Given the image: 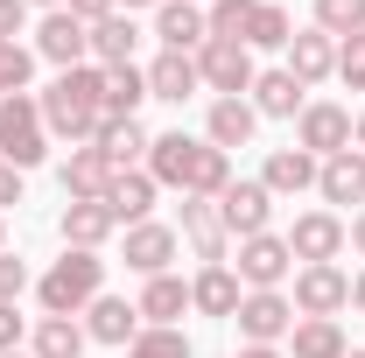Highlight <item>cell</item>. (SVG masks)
<instances>
[{
  "label": "cell",
  "mask_w": 365,
  "mask_h": 358,
  "mask_svg": "<svg viewBox=\"0 0 365 358\" xmlns=\"http://www.w3.org/2000/svg\"><path fill=\"white\" fill-rule=\"evenodd\" d=\"M98 98H106V71H98V63H78V71H56L36 106H43V127H49L56 140L91 148V140H98V120H106V113H98Z\"/></svg>",
  "instance_id": "7a4b0ae2"
},
{
  "label": "cell",
  "mask_w": 365,
  "mask_h": 358,
  "mask_svg": "<svg viewBox=\"0 0 365 358\" xmlns=\"http://www.w3.org/2000/svg\"><path fill=\"white\" fill-rule=\"evenodd\" d=\"M288 36H295L288 7H281V0H253V14H246V36H239V43H246V49H288Z\"/></svg>",
  "instance_id": "d6a6232c"
},
{
  "label": "cell",
  "mask_w": 365,
  "mask_h": 358,
  "mask_svg": "<svg viewBox=\"0 0 365 358\" xmlns=\"http://www.w3.org/2000/svg\"><path fill=\"white\" fill-rule=\"evenodd\" d=\"M337 85L365 91V36H344V43H337Z\"/></svg>",
  "instance_id": "74e56055"
},
{
  "label": "cell",
  "mask_w": 365,
  "mask_h": 358,
  "mask_svg": "<svg viewBox=\"0 0 365 358\" xmlns=\"http://www.w3.org/2000/svg\"><path fill=\"white\" fill-rule=\"evenodd\" d=\"M29 7H43V14H49V7H63V0H29Z\"/></svg>",
  "instance_id": "c3c4849f"
},
{
  "label": "cell",
  "mask_w": 365,
  "mask_h": 358,
  "mask_svg": "<svg viewBox=\"0 0 365 358\" xmlns=\"http://www.w3.org/2000/svg\"><path fill=\"white\" fill-rule=\"evenodd\" d=\"M218 218H225L232 239H260V232H274V197L260 176H232L225 190H218Z\"/></svg>",
  "instance_id": "8992f818"
},
{
  "label": "cell",
  "mask_w": 365,
  "mask_h": 358,
  "mask_svg": "<svg viewBox=\"0 0 365 358\" xmlns=\"http://www.w3.org/2000/svg\"><path fill=\"white\" fill-rule=\"evenodd\" d=\"M288 358H351V337L337 316H295L288 330Z\"/></svg>",
  "instance_id": "cb8c5ba5"
},
{
  "label": "cell",
  "mask_w": 365,
  "mask_h": 358,
  "mask_svg": "<svg viewBox=\"0 0 365 358\" xmlns=\"http://www.w3.org/2000/svg\"><path fill=\"white\" fill-rule=\"evenodd\" d=\"M288 302H295V316H337V310H351V274L337 260L330 267H295Z\"/></svg>",
  "instance_id": "30bf717a"
},
{
  "label": "cell",
  "mask_w": 365,
  "mask_h": 358,
  "mask_svg": "<svg viewBox=\"0 0 365 358\" xmlns=\"http://www.w3.org/2000/svg\"><path fill=\"white\" fill-rule=\"evenodd\" d=\"M140 98H148V71H140V63L106 71V98H98L106 120H140Z\"/></svg>",
  "instance_id": "1f68e13d"
},
{
  "label": "cell",
  "mask_w": 365,
  "mask_h": 358,
  "mask_svg": "<svg viewBox=\"0 0 365 358\" xmlns=\"http://www.w3.org/2000/svg\"><path fill=\"white\" fill-rule=\"evenodd\" d=\"M29 78H36V49L0 43V85H7V91H29Z\"/></svg>",
  "instance_id": "8d00e7d4"
},
{
  "label": "cell",
  "mask_w": 365,
  "mask_h": 358,
  "mask_svg": "<svg viewBox=\"0 0 365 358\" xmlns=\"http://www.w3.org/2000/svg\"><path fill=\"white\" fill-rule=\"evenodd\" d=\"M351 358H365V352H351Z\"/></svg>",
  "instance_id": "f5cc1de1"
},
{
  "label": "cell",
  "mask_w": 365,
  "mask_h": 358,
  "mask_svg": "<svg viewBox=\"0 0 365 358\" xmlns=\"http://www.w3.org/2000/svg\"><path fill=\"white\" fill-rule=\"evenodd\" d=\"M21 295H29V260L0 253V302H21Z\"/></svg>",
  "instance_id": "f35d334b"
},
{
  "label": "cell",
  "mask_w": 365,
  "mask_h": 358,
  "mask_svg": "<svg viewBox=\"0 0 365 358\" xmlns=\"http://www.w3.org/2000/svg\"><path fill=\"white\" fill-rule=\"evenodd\" d=\"M29 29V0H0V43H14Z\"/></svg>",
  "instance_id": "60d3db41"
},
{
  "label": "cell",
  "mask_w": 365,
  "mask_h": 358,
  "mask_svg": "<svg viewBox=\"0 0 365 358\" xmlns=\"http://www.w3.org/2000/svg\"><path fill=\"white\" fill-rule=\"evenodd\" d=\"M140 323H155V330H176L182 323V310H190V281L182 274H155L148 288H140Z\"/></svg>",
  "instance_id": "484cf974"
},
{
  "label": "cell",
  "mask_w": 365,
  "mask_h": 358,
  "mask_svg": "<svg viewBox=\"0 0 365 358\" xmlns=\"http://www.w3.org/2000/svg\"><path fill=\"white\" fill-rule=\"evenodd\" d=\"M56 176H63V197L78 204V197H106V183H113V162H106L98 148H71Z\"/></svg>",
  "instance_id": "4dcf8cb0"
},
{
  "label": "cell",
  "mask_w": 365,
  "mask_h": 358,
  "mask_svg": "<svg viewBox=\"0 0 365 358\" xmlns=\"http://www.w3.org/2000/svg\"><path fill=\"white\" fill-rule=\"evenodd\" d=\"M134 43H140L134 14H106V21H91V63H98V71L134 63Z\"/></svg>",
  "instance_id": "f546056e"
},
{
  "label": "cell",
  "mask_w": 365,
  "mask_h": 358,
  "mask_svg": "<svg viewBox=\"0 0 365 358\" xmlns=\"http://www.w3.org/2000/svg\"><path fill=\"white\" fill-rule=\"evenodd\" d=\"M295 148H302V155H317V162L344 155V148H351V113H344V106H330V98H309V106H302V120H295Z\"/></svg>",
  "instance_id": "9c48e42d"
},
{
  "label": "cell",
  "mask_w": 365,
  "mask_h": 358,
  "mask_svg": "<svg viewBox=\"0 0 365 358\" xmlns=\"http://www.w3.org/2000/svg\"><path fill=\"white\" fill-rule=\"evenodd\" d=\"M344 246H359V260H365V211H359L351 225H344Z\"/></svg>",
  "instance_id": "ee69618b"
},
{
  "label": "cell",
  "mask_w": 365,
  "mask_h": 358,
  "mask_svg": "<svg viewBox=\"0 0 365 358\" xmlns=\"http://www.w3.org/2000/svg\"><path fill=\"white\" fill-rule=\"evenodd\" d=\"M0 253H7V225H0Z\"/></svg>",
  "instance_id": "681fc988"
},
{
  "label": "cell",
  "mask_w": 365,
  "mask_h": 358,
  "mask_svg": "<svg viewBox=\"0 0 365 358\" xmlns=\"http://www.w3.org/2000/svg\"><path fill=\"white\" fill-rule=\"evenodd\" d=\"M56 232H63V246H78V253H98V246L120 232V218L106 211V197H78V204H63Z\"/></svg>",
  "instance_id": "2e32d148"
},
{
  "label": "cell",
  "mask_w": 365,
  "mask_h": 358,
  "mask_svg": "<svg viewBox=\"0 0 365 358\" xmlns=\"http://www.w3.org/2000/svg\"><path fill=\"white\" fill-rule=\"evenodd\" d=\"M197 78H204V91H218V98H246L260 71H253V49H246V43L211 36V43L197 49Z\"/></svg>",
  "instance_id": "5b68a950"
},
{
  "label": "cell",
  "mask_w": 365,
  "mask_h": 358,
  "mask_svg": "<svg viewBox=\"0 0 365 358\" xmlns=\"http://www.w3.org/2000/svg\"><path fill=\"white\" fill-rule=\"evenodd\" d=\"M176 239H190V253H197L204 267H218V260H225V246H232L225 218H218V197H182V225H176Z\"/></svg>",
  "instance_id": "4fadbf2b"
},
{
  "label": "cell",
  "mask_w": 365,
  "mask_h": 358,
  "mask_svg": "<svg viewBox=\"0 0 365 358\" xmlns=\"http://www.w3.org/2000/svg\"><path fill=\"white\" fill-rule=\"evenodd\" d=\"M0 358H29V352H0Z\"/></svg>",
  "instance_id": "f907efd6"
},
{
  "label": "cell",
  "mask_w": 365,
  "mask_h": 358,
  "mask_svg": "<svg viewBox=\"0 0 365 358\" xmlns=\"http://www.w3.org/2000/svg\"><path fill=\"white\" fill-rule=\"evenodd\" d=\"M7 204H21V169L0 162V211H7Z\"/></svg>",
  "instance_id": "7bdbcfd3"
},
{
  "label": "cell",
  "mask_w": 365,
  "mask_h": 358,
  "mask_svg": "<svg viewBox=\"0 0 365 358\" xmlns=\"http://www.w3.org/2000/svg\"><path fill=\"white\" fill-rule=\"evenodd\" d=\"M63 7H71V14H78V21H106V14H120V0H63Z\"/></svg>",
  "instance_id": "b9f144b4"
},
{
  "label": "cell",
  "mask_w": 365,
  "mask_h": 358,
  "mask_svg": "<svg viewBox=\"0 0 365 358\" xmlns=\"http://www.w3.org/2000/svg\"><path fill=\"white\" fill-rule=\"evenodd\" d=\"M351 310H359V316H365V267H359V274H351Z\"/></svg>",
  "instance_id": "f6af8a7d"
},
{
  "label": "cell",
  "mask_w": 365,
  "mask_h": 358,
  "mask_svg": "<svg viewBox=\"0 0 365 358\" xmlns=\"http://www.w3.org/2000/svg\"><path fill=\"white\" fill-rule=\"evenodd\" d=\"M85 323L78 316H36V330H29V358H85Z\"/></svg>",
  "instance_id": "83f0119b"
},
{
  "label": "cell",
  "mask_w": 365,
  "mask_h": 358,
  "mask_svg": "<svg viewBox=\"0 0 365 358\" xmlns=\"http://www.w3.org/2000/svg\"><path fill=\"white\" fill-rule=\"evenodd\" d=\"M120 358H190V337H182V330H155V323H148Z\"/></svg>",
  "instance_id": "e575fe53"
},
{
  "label": "cell",
  "mask_w": 365,
  "mask_h": 358,
  "mask_svg": "<svg viewBox=\"0 0 365 358\" xmlns=\"http://www.w3.org/2000/svg\"><path fill=\"white\" fill-rule=\"evenodd\" d=\"M281 239H288V253H295L302 267H330V260L344 253V218H337V211H302Z\"/></svg>",
  "instance_id": "8fae6325"
},
{
  "label": "cell",
  "mask_w": 365,
  "mask_h": 358,
  "mask_svg": "<svg viewBox=\"0 0 365 358\" xmlns=\"http://www.w3.org/2000/svg\"><path fill=\"white\" fill-rule=\"evenodd\" d=\"M317 190H323V204H365V155L359 148L330 155V162L317 169Z\"/></svg>",
  "instance_id": "f1b7e54d"
},
{
  "label": "cell",
  "mask_w": 365,
  "mask_h": 358,
  "mask_svg": "<svg viewBox=\"0 0 365 358\" xmlns=\"http://www.w3.org/2000/svg\"><path fill=\"white\" fill-rule=\"evenodd\" d=\"M317 155H302V148H274L267 162H260V183H267V197H302V190H317Z\"/></svg>",
  "instance_id": "603a6c76"
},
{
  "label": "cell",
  "mask_w": 365,
  "mask_h": 358,
  "mask_svg": "<svg viewBox=\"0 0 365 358\" xmlns=\"http://www.w3.org/2000/svg\"><path fill=\"white\" fill-rule=\"evenodd\" d=\"M246 14H253V0H211V7H204L211 36H225V43H239V36H246Z\"/></svg>",
  "instance_id": "d590c367"
},
{
  "label": "cell",
  "mask_w": 365,
  "mask_h": 358,
  "mask_svg": "<svg viewBox=\"0 0 365 358\" xmlns=\"http://www.w3.org/2000/svg\"><path fill=\"white\" fill-rule=\"evenodd\" d=\"M176 253H182L176 225H155V218L127 225V267H134L140 281H155V274H169V260H176Z\"/></svg>",
  "instance_id": "5bb4252c"
},
{
  "label": "cell",
  "mask_w": 365,
  "mask_h": 358,
  "mask_svg": "<svg viewBox=\"0 0 365 358\" xmlns=\"http://www.w3.org/2000/svg\"><path fill=\"white\" fill-rule=\"evenodd\" d=\"M155 190H162V183L148 176V169H120V176L106 183V211H113L120 225H140L148 211H155Z\"/></svg>",
  "instance_id": "4316f807"
},
{
  "label": "cell",
  "mask_w": 365,
  "mask_h": 358,
  "mask_svg": "<svg viewBox=\"0 0 365 358\" xmlns=\"http://www.w3.org/2000/svg\"><path fill=\"white\" fill-rule=\"evenodd\" d=\"M295 85H323V78H337V43L323 36V29H295L288 36V63H281Z\"/></svg>",
  "instance_id": "ac0fdd59"
},
{
  "label": "cell",
  "mask_w": 365,
  "mask_h": 358,
  "mask_svg": "<svg viewBox=\"0 0 365 358\" xmlns=\"http://www.w3.org/2000/svg\"><path fill=\"white\" fill-rule=\"evenodd\" d=\"M98 295H106V260H98V253H78V246H63V260L36 281L43 316H85Z\"/></svg>",
  "instance_id": "3957f363"
},
{
  "label": "cell",
  "mask_w": 365,
  "mask_h": 358,
  "mask_svg": "<svg viewBox=\"0 0 365 358\" xmlns=\"http://www.w3.org/2000/svg\"><path fill=\"white\" fill-rule=\"evenodd\" d=\"M253 127H260V113H253V98H211V113H204V140L211 148H246L253 140Z\"/></svg>",
  "instance_id": "44dd1931"
},
{
  "label": "cell",
  "mask_w": 365,
  "mask_h": 358,
  "mask_svg": "<svg viewBox=\"0 0 365 358\" xmlns=\"http://www.w3.org/2000/svg\"><path fill=\"white\" fill-rule=\"evenodd\" d=\"M134 7H162V0H120V14H134Z\"/></svg>",
  "instance_id": "7dc6e473"
},
{
  "label": "cell",
  "mask_w": 365,
  "mask_h": 358,
  "mask_svg": "<svg viewBox=\"0 0 365 358\" xmlns=\"http://www.w3.org/2000/svg\"><path fill=\"white\" fill-rule=\"evenodd\" d=\"M43 155H49V127H43V106H36L29 91H7V98H0V162L29 176V169H36Z\"/></svg>",
  "instance_id": "277c9868"
},
{
  "label": "cell",
  "mask_w": 365,
  "mask_h": 358,
  "mask_svg": "<svg viewBox=\"0 0 365 358\" xmlns=\"http://www.w3.org/2000/svg\"><path fill=\"white\" fill-rule=\"evenodd\" d=\"M21 337H29L21 310H14V302H0V352H21Z\"/></svg>",
  "instance_id": "ab89813d"
},
{
  "label": "cell",
  "mask_w": 365,
  "mask_h": 358,
  "mask_svg": "<svg viewBox=\"0 0 365 358\" xmlns=\"http://www.w3.org/2000/svg\"><path fill=\"white\" fill-rule=\"evenodd\" d=\"M106 162H113V176L120 169H140L148 162V148H155V134L140 127V120H98V140H91Z\"/></svg>",
  "instance_id": "7402d4cb"
},
{
  "label": "cell",
  "mask_w": 365,
  "mask_h": 358,
  "mask_svg": "<svg viewBox=\"0 0 365 358\" xmlns=\"http://www.w3.org/2000/svg\"><path fill=\"white\" fill-rule=\"evenodd\" d=\"M148 176L162 183V190H182V197H218V190L232 183V155L176 127V134H155V148H148Z\"/></svg>",
  "instance_id": "6da1fadb"
},
{
  "label": "cell",
  "mask_w": 365,
  "mask_h": 358,
  "mask_svg": "<svg viewBox=\"0 0 365 358\" xmlns=\"http://www.w3.org/2000/svg\"><path fill=\"white\" fill-rule=\"evenodd\" d=\"M246 98H253V113H260V120H302V106H309V85H295L288 71H260Z\"/></svg>",
  "instance_id": "ffe728a7"
},
{
  "label": "cell",
  "mask_w": 365,
  "mask_h": 358,
  "mask_svg": "<svg viewBox=\"0 0 365 358\" xmlns=\"http://www.w3.org/2000/svg\"><path fill=\"white\" fill-rule=\"evenodd\" d=\"M330 43H344V36H365V0H317V21Z\"/></svg>",
  "instance_id": "836d02e7"
},
{
  "label": "cell",
  "mask_w": 365,
  "mask_h": 358,
  "mask_svg": "<svg viewBox=\"0 0 365 358\" xmlns=\"http://www.w3.org/2000/svg\"><path fill=\"white\" fill-rule=\"evenodd\" d=\"M140 330H148V323H140V310L127 302V295H98V302L85 310V337H91V344H113V352H127Z\"/></svg>",
  "instance_id": "9a60e30c"
},
{
  "label": "cell",
  "mask_w": 365,
  "mask_h": 358,
  "mask_svg": "<svg viewBox=\"0 0 365 358\" xmlns=\"http://www.w3.org/2000/svg\"><path fill=\"white\" fill-rule=\"evenodd\" d=\"M36 56L56 63V71H78V63H91V29L71 7H49L43 21H36Z\"/></svg>",
  "instance_id": "ba28073f"
},
{
  "label": "cell",
  "mask_w": 365,
  "mask_h": 358,
  "mask_svg": "<svg viewBox=\"0 0 365 358\" xmlns=\"http://www.w3.org/2000/svg\"><path fill=\"white\" fill-rule=\"evenodd\" d=\"M239 337L246 344H288V330H295V302H288V288H246V302H239Z\"/></svg>",
  "instance_id": "52a82bcc"
},
{
  "label": "cell",
  "mask_w": 365,
  "mask_h": 358,
  "mask_svg": "<svg viewBox=\"0 0 365 358\" xmlns=\"http://www.w3.org/2000/svg\"><path fill=\"white\" fill-rule=\"evenodd\" d=\"M351 148H359V155H365V113H359V120H351Z\"/></svg>",
  "instance_id": "bcb514c9"
},
{
  "label": "cell",
  "mask_w": 365,
  "mask_h": 358,
  "mask_svg": "<svg viewBox=\"0 0 365 358\" xmlns=\"http://www.w3.org/2000/svg\"><path fill=\"white\" fill-rule=\"evenodd\" d=\"M155 36H162V49L197 56V49L211 43V21H204V7H197V0H162V7H155Z\"/></svg>",
  "instance_id": "e0dca14e"
},
{
  "label": "cell",
  "mask_w": 365,
  "mask_h": 358,
  "mask_svg": "<svg viewBox=\"0 0 365 358\" xmlns=\"http://www.w3.org/2000/svg\"><path fill=\"white\" fill-rule=\"evenodd\" d=\"M239 281L246 288H281L288 274H295V253H288V239L281 232H260V239H239Z\"/></svg>",
  "instance_id": "7c38bea8"
},
{
  "label": "cell",
  "mask_w": 365,
  "mask_h": 358,
  "mask_svg": "<svg viewBox=\"0 0 365 358\" xmlns=\"http://www.w3.org/2000/svg\"><path fill=\"white\" fill-rule=\"evenodd\" d=\"M197 91H204V78H197V56L162 49V56L148 63V98H169V106H182V98H197Z\"/></svg>",
  "instance_id": "d4e9b609"
},
{
  "label": "cell",
  "mask_w": 365,
  "mask_h": 358,
  "mask_svg": "<svg viewBox=\"0 0 365 358\" xmlns=\"http://www.w3.org/2000/svg\"><path fill=\"white\" fill-rule=\"evenodd\" d=\"M239 302H246V281L218 260V267H197V281H190V310L197 316H239Z\"/></svg>",
  "instance_id": "d6986e66"
},
{
  "label": "cell",
  "mask_w": 365,
  "mask_h": 358,
  "mask_svg": "<svg viewBox=\"0 0 365 358\" xmlns=\"http://www.w3.org/2000/svg\"><path fill=\"white\" fill-rule=\"evenodd\" d=\"M0 98H7V85H0Z\"/></svg>",
  "instance_id": "816d5d0a"
}]
</instances>
